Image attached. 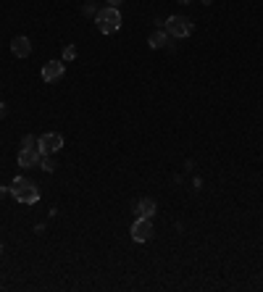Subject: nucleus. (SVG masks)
I'll return each instance as SVG.
<instances>
[{
	"mask_svg": "<svg viewBox=\"0 0 263 292\" xmlns=\"http://www.w3.org/2000/svg\"><path fill=\"white\" fill-rule=\"evenodd\" d=\"M11 53H14L16 58H27V55L32 53V42H29V37L19 34V37L11 40Z\"/></svg>",
	"mask_w": 263,
	"mask_h": 292,
	"instance_id": "8",
	"label": "nucleus"
},
{
	"mask_svg": "<svg viewBox=\"0 0 263 292\" xmlns=\"http://www.w3.org/2000/svg\"><path fill=\"white\" fill-rule=\"evenodd\" d=\"M11 195L16 197L19 203H27V205H34L40 200V190H37V184L34 182H29V179H24V177H16L14 182H11Z\"/></svg>",
	"mask_w": 263,
	"mask_h": 292,
	"instance_id": "1",
	"label": "nucleus"
},
{
	"mask_svg": "<svg viewBox=\"0 0 263 292\" xmlns=\"http://www.w3.org/2000/svg\"><path fill=\"white\" fill-rule=\"evenodd\" d=\"M121 3H124V0H108V6H113V8H119Z\"/></svg>",
	"mask_w": 263,
	"mask_h": 292,
	"instance_id": "16",
	"label": "nucleus"
},
{
	"mask_svg": "<svg viewBox=\"0 0 263 292\" xmlns=\"http://www.w3.org/2000/svg\"><path fill=\"white\" fill-rule=\"evenodd\" d=\"M132 240H134V242H147V240H153V218L137 216V221L132 224Z\"/></svg>",
	"mask_w": 263,
	"mask_h": 292,
	"instance_id": "5",
	"label": "nucleus"
},
{
	"mask_svg": "<svg viewBox=\"0 0 263 292\" xmlns=\"http://www.w3.org/2000/svg\"><path fill=\"white\" fill-rule=\"evenodd\" d=\"M171 37H190L192 34V21L187 16H168L163 27Z\"/></svg>",
	"mask_w": 263,
	"mask_h": 292,
	"instance_id": "3",
	"label": "nucleus"
},
{
	"mask_svg": "<svg viewBox=\"0 0 263 292\" xmlns=\"http://www.w3.org/2000/svg\"><path fill=\"white\" fill-rule=\"evenodd\" d=\"M63 71H66V66H63V61H48L42 66V79L48 82H58L61 77H63Z\"/></svg>",
	"mask_w": 263,
	"mask_h": 292,
	"instance_id": "7",
	"label": "nucleus"
},
{
	"mask_svg": "<svg viewBox=\"0 0 263 292\" xmlns=\"http://www.w3.org/2000/svg\"><path fill=\"white\" fill-rule=\"evenodd\" d=\"M61 148H63V134H58V132H48V134L37 137V150L45 156H55Z\"/></svg>",
	"mask_w": 263,
	"mask_h": 292,
	"instance_id": "4",
	"label": "nucleus"
},
{
	"mask_svg": "<svg viewBox=\"0 0 263 292\" xmlns=\"http://www.w3.org/2000/svg\"><path fill=\"white\" fill-rule=\"evenodd\" d=\"M200 3H203V6H211V3H213V0H200Z\"/></svg>",
	"mask_w": 263,
	"mask_h": 292,
	"instance_id": "17",
	"label": "nucleus"
},
{
	"mask_svg": "<svg viewBox=\"0 0 263 292\" xmlns=\"http://www.w3.org/2000/svg\"><path fill=\"white\" fill-rule=\"evenodd\" d=\"M21 148H37V137L24 134V137H21Z\"/></svg>",
	"mask_w": 263,
	"mask_h": 292,
	"instance_id": "12",
	"label": "nucleus"
},
{
	"mask_svg": "<svg viewBox=\"0 0 263 292\" xmlns=\"http://www.w3.org/2000/svg\"><path fill=\"white\" fill-rule=\"evenodd\" d=\"M177 3H192V0H177Z\"/></svg>",
	"mask_w": 263,
	"mask_h": 292,
	"instance_id": "18",
	"label": "nucleus"
},
{
	"mask_svg": "<svg viewBox=\"0 0 263 292\" xmlns=\"http://www.w3.org/2000/svg\"><path fill=\"white\" fill-rule=\"evenodd\" d=\"M168 40H171V34H168L166 29H158V32L150 34V40H147V42H150V48L158 50V48H166V45H171Z\"/></svg>",
	"mask_w": 263,
	"mask_h": 292,
	"instance_id": "10",
	"label": "nucleus"
},
{
	"mask_svg": "<svg viewBox=\"0 0 263 292\" xmlns=\"http://www.w3.org/2000/svg\"><path fill=\"white\" fill-rule=\"evenodd\" d=\"M3 192H6V190H3V187H0V197H3Z\"/></svg>",
	"mask_w": 263,
	"mask_h": 292,
	"instance_id": "19",
	"label": "nucleus"
},
{
	"mask_svg": "<svg viewBox=\"0 0 263 292\" xmlns=\"http://www.w3.org/2000/svg\"><path fill=\"white\" fill-rule=\"evenodd\" d=\"M137 216H142V218H153L155 216V200L153 197H142V200L137 203Z\"/></svg>",
	"mask_w": 263,
	"mask_h": 292,
	"instance_id": "9",
	"label": "nucleus"
},
{
	"mask_svg": "<svg viewBox=\"0 0 263 292\" xmlns=\"http://www.w3.org/2000/svg\"><path fill=\"white\" fill-rule=\"evenodd\" d=\"M40 158H42V153H40L37 148H21V153H19V166H21V169L40 166Z\"/></svg>",
	"mask_w": 263,
	"mask_h": 292,
	"instance_id": "6",
	"label": "nucleus"
},
{
	"mask_svg": "<svg viewBox=\"0 0 263 292\" xmlns=\"http://www.w3.org/2000/svg\"><path fill=\"white\" fill-rule=\"evenodd\" d=\"M95 24L103 34H113V32H119L121 29V14H119V8H113V6H106V8H100L98 14H95Z\"/></svg>",
	"mask_w": 263,
	"mask_h": 292,
	"instance_id": "2",
	"label": "nucleus"
},
{
	"mask_svg": "<svg viewBox=\"0 0 263 292\" xmlns=\"http://www.w3.org/2000/svg\"><path fill=\"white\" fill-rule=\"evenodd\" d=\"M74 58H76V48H74V45H68V48L63 50V61H74Z\"/></svg>",
	"mask_w": 263,
	"mask_h": 292,
	"instance_id": "13",
	"label": "nucleus"
},
{
	"mask_svg": "<svg viewBox=\"0 0 263 292\" xmlns=\"http://www.w3.org/2000/svg\"><path fill=\"white\" fill-rule=\"evenodd\" d=\"M40 169H45V171L50 174V171L58 169V163H55V158H53V156H45V153H42V158H40Z\"/></svg>",
	"mask_w": 263,
	"mask_h": 292,
	"instance_id": "11",
	"label": "nucleus"
},
{
	"mask_svg": "<svg viewBox=\"0 0 263 292\" xmlns=\"http://www.w3.org/2000/svg\"><path fill=\"white\" fill-rule=\"evenodd\" d=\"M0 253H3V245H0Z\"/></svg>",
	"mask_w": 263,
	"mask_h": 292,
	"instance_id": "20",
	"label": "nucleus"
},
{
	"mask_svg": "<svg viewBox=\"0 0 263 292\" xmlns=\"http://www.w3.org/2000/svg\"><path fill=\"white\" fill-rule=\"evenodd\" d=\"M6 113H8V106H6V103H3V100H0V121H3V119H6Z\"/></svg>",
	"mask_w": 263,
	"mask_h": 292,
	"instance_id": "14",
	"label": "nucleus"
},
{
	"mask_svg": "<svg viewBox=\"0 0 263 292\" xmlns=\"http://www.w3.org/2000/svg\"><path fill=\"white\" fill-rule=\"evenodd\" d=\"M82 11H84V14H90V16H93V14H98V11H95V6H93V3H87V6L82 8Z\"/></svg>",
	"mask_w": 263,
	"mask_h": 292,
	"instance_id": "15",
	"label": "nucleus"
}]
</instances>
